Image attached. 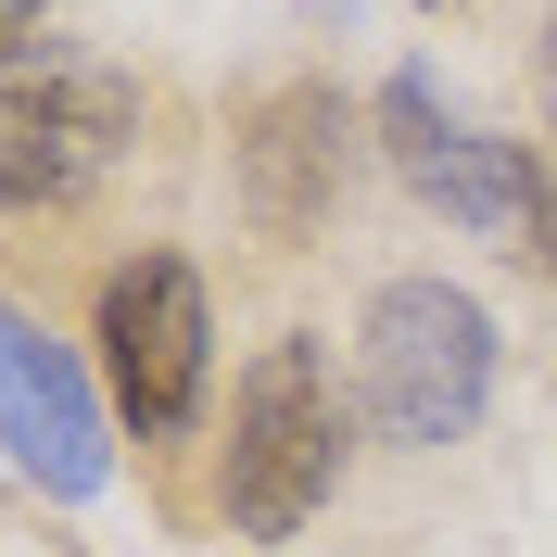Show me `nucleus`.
<instances>
[{
  "label": "nucleus",
  "instance_id": "f257e3e1",
  "mask_svg": "<svg viewBox=\"0 0 557 557\" xmlns=\"http://www.w3.org/2000/svg\"><path fill=\"white\" fill-rule=\"evenodd\" d=\"M330 482H343V393H330L317 330H278V343H253L242 393H228L215 507H228L242 545H292V532L330 507Z\"/></svg>",
  "mask_w": 557,
  "mask_h": 557
},
{
  "label": "nucleus",
  "instance_id": "f03ea898",
  "mask_svg": "<svg viewBox=\"0 0 557 557\" xmlns=\"http://www.w3.org/2000/svg\"><path fill=\"white\" fill-rule=\"evenodd\" d=\"M355 406L393 456H444L494 406V317L456 278H381L355 330Z\"/></svg>",
  "mask_w": 557,
  "mask_h": 557
},
{
  "label": "nucleus",
  "instance_id": "7ed1b4c3",
  "mask_svg": "<svg viewBox=\"0 0 557 557\" xmlns=\"http://www.w3.org/2000/svg\"><path fill=\"white\" fill-rule=\"evenodd\" d=\"M139 139V76L76 51V38H26L0 64V215H64L89 203Z\"/></svg>",
  "mask_w": 557,
  "mask_h": 557
},
{
  "label": "nucleus",
  "instance_id": "20e7f679",
  "mask_svg": "<svg viewBox=\"0 0 557 557\" xmlns=\"http://www.w3.org/2000/svg\"><path fill=\"white\" fill-rule=\"evenodd\" d=\"M381 152L431 215H456L469 242H494L507 267H557V165L532 139H494L431 89V76H393L381 89Z\"/></svg>",
  "mask_w": 557,
  "mask_h": 557
},
{
  "label": "nucleus",
  "instance_id": "39448f33",
  "mask_svg": "<svg viewBox=\"0 0 557 557\" xmlns=\"http://www.w3.org/2000/svg\"><path fill=\"white\" fill-rule=\"evenodd\" d=\"M89 343H102V393L127 418L139 444H177L190 418H203V381H215V305H203V267L190 253H127L102 278V317H89Z\"/></svg>",
  "mask_w": 557,
  "mask_h": 557
},
{
  "label": "nucleus",
  "instance_id": "423d86ee",
  "mask_svg": "<svg viewBox=\"0 0 557 557\" xmlns=\"http://www.w3.org/2000/svg\"><path fill=\"white\" fill-rule=\"evenodd\" d=\"M0 456H13L38 494H102L114 482L102 393H89V368H76L26 305H0Z\"/></svg>",
  "mask_w": 557,
  "mask_h": 557
},
{
  "label": "nucleus",
  "instance_id": "0eeeda50",
  "mask_svg": "<svg viewBox=\"0 0 557 557\" xmlns=\"http://www.w3.org/2000/svg\"><path fill=\"white\" fill-rule=\"evenodd\" d=\"M343 177H355V114H343V89L292 76V89H267V102L242 114V215L267 228L278 253H305L317 228L343 215Z\"/></svg>",
  "mask_w": 557,
  "mask_h": 557
},
{
  "label": "nucleus",
  "instance_id": "6e6552de",
  "mask_svg": "<svg viewBox=\"0 0 557 557\" xmlns=\"http://www.w3.org/2000/svg\"><path fill=\"white\" fill-rule=\"evenodd\" d=\"M545 127H557V13H545Z\"/></svg>",
  "mask_w": 557,
  "mask_h": 557
},
{
  "label": "nucleus",
  "instance_id": "1a4fd4ad",
  "mask_svg": "<svg viewBox=\"0 0 557 557\" xmlns=\"http://www.w3.org/2000/svg\"><path fill=\"white\" fill-rule=\"evenodd\" d=\"M418 13H456V0H418Z\"/></svg>",
  "mask_w": 557,
  "mask_h": 557
}]
</instances>
